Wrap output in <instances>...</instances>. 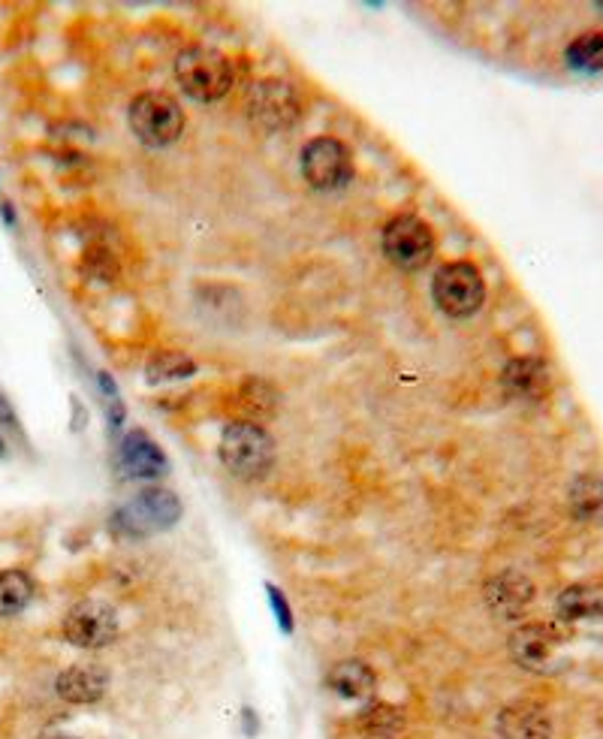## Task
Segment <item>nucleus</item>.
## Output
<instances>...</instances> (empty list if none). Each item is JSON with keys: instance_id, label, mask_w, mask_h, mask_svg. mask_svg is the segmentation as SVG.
Masks as SVG:
<instances>
[{"instance_id": "nucleus-27", "label": "nucleus", "mask_w": 603, "mask_h": 739, "mask_svg": "<svg viewBox=\"0 0 603 739\" xmlns=\"http://www.w3.org/2000/svg\"><path fill=\"white\" fill-rule=\"evenodd\" d=\"M40 739H76V737H67V734H42Z\"/></svg>"}, {"instance_id": "nucleus-1", "label": "nucleus", "mask_w": 603, "mask_h": 739, "mask_svg": "<svg viewBox=\"0 0 603 739\" xmlns=\"http://www.w3.org/2000/svg\"><path fill=\"white\" fill-rule=\"evenodd\" d=\"M217 453L224 468L236 474L239 480H263L275 462V441L260 423L236 419L221 435Z\"/></svg>"}, {"instance_id": "nucleus-8", "label": "nucleus", "mask_w": 603, "mask_h": 739, "mask_svg": "<svg viewBox=\"0 0 603 739\" xmlns=\"http://www.w3.org/2000/svg\"><path fill=\"white\" fill-rule=\"evenodd\" d=\"M248 112L266 130H287L299 118V95L290 82L263 79L248 91Z\"/></svg>"}, {"instance_id": "nucleus-11", "label": "nucleus", "mask_w": 603, "mask_h": 739, "mask_svg": "<svg viewBox=\"0 0 603 739\" xmlns=\"http://www.w3.org/2000/svg\"><path fill=\"white\" fill-rule=\"evenodd\" d=\"M482 598H486V606L492 610V616L519 618L535 601V583L519 571H504L486 583Z\"/></svg>"}, {"instance_id": "nucleus-3", "label": "nucleus", "mask_w": 603, "mask_h": 739, "mask_svg": "<svg viewBox=\"0 0 603 739\" xmlns=\"http://www.w3.org/2000/svg\"><path fill=\"white\" fill-rule=\"evenodd\" d=\"M181 519V501L161 486L142 489L139 496L118 508V513L112 516V528L124 535V538H148L154 531L173 528Z\"/></svg>"}, {"instance_id": "nucleus-7", "label": "nucleus", "mask_w": 603, "mask_h": 739, "mask_svg": "<svg viewBox=\"0 0 603 739\" xmlns=\"http://www.w3.org/2000/svg\"><path fill=\"white\" fill-rule=\"evenodd\" d=\"M302 175L314 190H341L353 178L350 148L332 136H317L302 148Z\"/></svg>"}, {"instance_id": "nucleus-24", "label": "nucleus", "mask_w": 603, "mask_h": 739, "mask_svg": "<svg viewBox=\"0 0 603 739\" xmlns=\"http://www.w3.org/2000/svg\"><path fill=\"white\" fill-rule=\"evenodd\" d=\"M266 591H268V601H272V610H275V616H278V625H281L284 631L290 634L293 631V613H290V604H287L284 591L278 589V586H266Z\"/></svg>"}, {"instance_id": "nucleus-6", "label": "nucleus", "mask_w": 603, "mask_h": 739, "mask_svg": "<svg viewBox=\"0 0 603 739\" xmlns=\"http://www.w3.org/2000/svg\"><path fill=\"white\" fill-rule=\"evenodd\" d=\"M384 254L392 266L404 272L426 270L435 256V233L416 215H395L380 236Z\"/></svg>"}, {"instance_id": "nucleus-15", "label": "nucleus", "mask_w": 603, "mask_h": 739, "mask_svg": "<svg viewBox=\"0 0 603 739\" xmlns=\"http://www.w3.org/2000/svg\"><path fill=\"white\" fill-rule=\"evenodd\" d=\"M498 737L501 739H550L552 718L540 703H513L498 715Z\"/></svg>"}, {"instance_id": "nucleus-23", "label": "nucleus", "mask_w": 603, "mask_h": 739, "mask_svg": "<svg viewBox=\"0 0 603 739\" xmlns=\"http://www.w3.org/2000/svg\"><path fill=\"white\" fill-rule=\"evenodd\" d=\"M239 408L251 417V423H260L275 414L278 408V392L263 377H248L239 387Z\"/></svg>"}, {"instance_id": "nucleus-10", "label": "nucleus", "mask_w": 603, "mask_h": 739, "mask_svg": "<svg viewBox=\"0 0 603 739\" xmlns=\"http://www.w3.org/2000/svg\"><path fill=\"white\" fill-rule=\"evenodd\" d=\"M562 637L550 625H523L510 637V659L528 673H552L558 664Z\"/></svg>"}, {"instance_id": "nucleus-13", "label": "nucleus", "mask_w": 603, "mask_h": 739, "mask_svg": "<svg viewBox=\"0 0 603 739\" xmlns=\"http://www.w3.org/2000/svg\"><path fill=\"white\" fill-rule=\"evenodd\" d=\"M501 380H504V390L519 402H540L552 387L550 365L537 356H516L513 363H507Z\"/></svg>"}, {"instance_id": "nucleus-16", "label": "nucleus", "mask_w": 603, "mask_h": 739, "mask_svg": "<svg viewBox=\"0 0 603 739\" xmlns=\"http://www.w3.org/2000/svg\"><path fill=\"white\" fill-rule=\"evenodd\" d=\"M555 610L564 622H598L603 618V586L574 583L558 594Z\"/></svg>"}, {"instance_id": "nucleus-21", "label": "nucleus", "mask_w": 603, "mask_h": 739, "mask_svg": "<svg viewBox=\"0 0 603 739\" xmlns=\"http://www.w3.org/2000/svg\"><path fill=\"white\" fill-rule=\"evenodd\" d=\"M34 598V579L18 567L0 571V618L18 616Z\"/></svg>"}, {"instance_id": "nucleus-28", "label": "nucleus", "mask_w": 603, "mask_h": 739, "mask_svg": "<svg viewBox=\"0 0 603 739\" xmlns=\"http://www.w3.org/2000/svg\"><path fill=\"white\" fill-rule=\"evenodd\" d=\"M0 459H7V443H3V438H0Z\"/></svg>"}, {"instance_id": "nucleus-19", "label": "nucleus", "mask_w": 603, "mask_h": 739, "mask_svg": "<svg viewBox=\"0 0 603 739\" xmlns=\"http://www.w3.org/2000/svg\"><path fill=\"white\" fill-rule=\"evenodd\" d=\"M564 61L574 73L598 76L603 73V30H586L564 49Z\"/></svg>"}, {"instance_id": "nucleus-12", "label": "nucleus", "mask_w": 603, "mask_h": 739, "mask_svg": "<svg viewBox=\"0 0 603 739\" xmlns=\"http://www.w3.org/2000/svg\"><path fill=\"white\" fill-rule=\"evenodd\" d=\"M118 468L124 477L139 480H158L169 471V459L158 443L148 438V431H130L118 447Z\"/></svg>"}, {"instance_id": "nucleus-9", "label": "nucleus", "mask_w": 603, "mask_h": 739, "mask_svg": "<svg viewBox=\"0 0 603 739\" xmlns=\"http://www.w3.org/2000/svg\"><path fill=\"white\" fill-rule=\"evenodd\" d=\"M64 637L79 649H103L118 637V616L103 601H79L64 616Z\"/></svg>"}, {"instance_id": "nucleus-22", "label": "nucleus", "mask_w": 603, "mask_h": 739, "mask_svg": "<svg viewBox=\"0 0 603 739\" xmlns=\"http://www.w3.org/2000/svg\"><path fill=\"white\" fill-rule=\"evenodd\" d=\"M200 365L181 350H158L146 365V377L151 384H169V380H188L197 375Z\"/></svg>"}, {"instance_id": "nucleus-4", "label": "nucleus", "mask_w": 603, "mask_h": 739, "mask_svg": "<svg viewBox=\"0 0 603 739\" xmlns=\"http://www.w3.org/2000/svg\"><path fill=\"white\" fill-rule=\"evenodd\" d=\"M431 296H435V305L447 317L465 321V317H470V314H477L482 309V302H486V281H482L480 270L474 263L456 260V263H447V266L435 272Z\"/></svg>"}, {"instance_id": "nucleus-18", "label": "nucleus", "mask_w": 603, "mask_h": 739, "mask_svg": "<svg viewBox=\"0 0 603 739\" xmlns=\"http://www.w3.org/2000/svg\"><path fill=\"white\" fill-rule=\"evenodd\" d=\"M567 508L579 523H601L603 519V477L601 474H579L567 489Z\"/></svg>"}, {"instance_id": "nucleus-5", "label": "nucleus", "mask_w": 603, "mask_h": 739, "mask_svg": "<svg viewBox=\"0 0 603 739\" xmlns=\"http://www.w3.org/2000/svg\"><path fill=\"white\" fill-rule=\"evenodd\" d=\"M130 130L148 148H166L185 130V112L169 95L148 91L130 103Z\"/></svg>"}, {"instance_id": "nucleus-14", "label": "nucleus", "mask_w": 603, "mask_h": 739, "mask_svg": "<svg viewBox=\"0 0 603 739\" xmlns=\"http://www.w3.org/2000/svg\"><path fill=\"white\" fill-rule=\"evenodd\" d=\"M109 673L100 664H73L67 671L54 679V691L58 698L76 703V706H88L106 694Z\"/></svg>"}, {"instance_id": "nucleus-26", "label": "nucleus", "mask_w": 603, "mask_h": 739, "mask_svg": "<svg viewBox=\"0 0 603 739\" xmlns=\"http://www.w3.org/2000/svg\"><path fill=\"white\" fill-rule=\"evenodd\" d=\"M0 217H3V224H7V227H15V212L10 202H0Z\"/></svg>"}, {"instance_id": "nucleus-17", "label": "nucleus", "mask_w": 603, "mask_h": 739, "mask_svg": "<svg viewBox=\"0 0 603 739\" xmlns=\"http://www.w3.org/2000/svg\"><path fill=\"white\" fill-rule=\"evenodd\" d=\"M326 686L348 700H365L375 694L377 676L365 661H338L326 676Z\"/></svg>"}, {"instance_id": "nucleus-25", "label": "nucleus", "mask_w": 603, "mask_h": 739, "mask_svg": "<svg viewBox=\"0 0 603 739\" xmlns=\"http://www.w3.org/2000/svg\"><path fill=\"white\" fill-rule=\"evenodd\" d=\"M0 423H7L10 429H18V417H15L13 404H10V399L0 392Z\"/></svg>"}, {"instance_id": "nucleus-20", "label": "nucleus", "mask_w": 603, "mask_h": 739, "mask_svg": "<svg viewBox=\"0 0 603 739\" xmlns=\"http://www.w3.org/2000/svg\"><path fill=\"white\" fill-rule=\"evenodd\" d=\"M356 727L368 739H395L404 730V713L389 703H372L360 713Z\"/></svg>"}, {"instance_id": "nucleus-2", "label": "nucleus", "mask_w": 603, "mask_h": 739, "mask_svg": "<svg viewBox=\"0 0 603 739\" xmlns=\"http://www.w3.org/2000/svg\"><path fill=\"white\" fill-rule=\"evenodd\" d=\"M175 79L197 103H215L233 88V67L215 49L193 46L175 58Z\"/></svg>"}]
</instances>
